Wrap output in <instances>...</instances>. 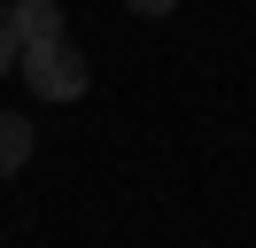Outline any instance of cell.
Wrapping results in <instances>:
<instances>
[{
	"instance_id": "obj_4",
	"label": "cell",
	"mask_w": 256,
	"mask_h": 248,
	"mask_svg": "<svg viewBox=\"0 0 256 248\" xmlns=\"http://www.w3.org/2000/svg\"><path fill=\"white\" fill-rule=\"evenodd\" d=\"M16 62H24V39H16V24L0 16V78H16Z\"/></svg>"
},
{
	"instance_id": "obj_1",
	"label": "cell",
	"mask_w": 256,
	"mask_h": 248,
	"mask_svg": "<svg viewBox=\"0 0 256 248\" xmlns=\"http://www.w3.org/2000/svg\"><path fill=\"white\" fill-rule=\"evenodd\" d=\"M16 78L39 93V101H86V86H94V62H86L78 46H70V31H62V39H32V46H24Z\"/></svg>"
},
{
	"instance_id": "obj_5",
	"label": "cell",
	"mask_w": 256,
	"mask_h": 248,
	"mask_svg": "<svg viewBox=\"0 0 256 248\" xmlns=\"http://www.w3.org/2000/svg\"><path fill=\"white\" fill-rule=\"evenodd\" d=\"M124 8H132V16H171L178 0H124Z\"/></svg>"
},
{
	"instance_id": "obj_2",
	"label": "cell",
	"mask_w": 256,
	"mask_h": 248,
	"mask_svg": "<svg viewBox=\"0 0 256 248\" xmlns=\"http://www.w3.org/2000/svg\"><path fill=\"white\" fill-rule=\"evenodd\" d=\"M32 148H39L32 116H16V108H0V178H16V170L32 163Z\"/></svg>"
},
{
	"instance_id": "obj_3",
	"label": "cell",
	"mask_w": 256,
	"mask_h": 248,
	"mask_svg": "<svg viewBox=\"0 0 256 248\" xmlns=\"http://www.w3.org/2000/svg\"><path fill=\"white\" fill-rule=\"evenodd\" d=\"M8 24H16V39H62V8L54 0H8Z\"/></svg>"
}]
</instances>
